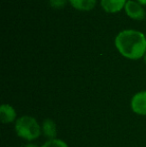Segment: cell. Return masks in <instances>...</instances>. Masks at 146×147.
Wrapping results in <instances>:
<instances>
[{
  "instance_id": "obj_1",
  "label": "cell",
  "mask_w": 146,
  "mask_h": 147,
  "mask_svg": "<svg viewBox=\"0 0 146 147\" xmlns=\"http://www.w3.org/2000/svg\"><path fill=\"white\" fill-rule=\"evenodd\" d=\"M115 45L124 57L139 59L146 52V36L136 30H123L115 38Z\"/></svg>"
},
{
  "instance_id": "obj_2",
  "label": "cell",
  "mask_w": 146,
  "mask_h": 147,
  "mask_svg": "<svg viewBox=\"0 0 146 147\" xmlns=\"http://www.w3.org/2000/svg\"><path fill=\"white\" fill-rule=\"evenodd\" d=\"M14 129L16 134L26 141H34L42 134V129L39 122L30 115H23L17 118Z\"/></svg>"
},
{
  "instance_id": "obj_3",
  "label": "cell",
  "mask_w": 146,
  "mask_h": 147,
  "mask_svg": "<svg viewBox=\"0 0 146 147\" xmlns=\"http://www.w3.org/2000/svg\"><path fill=\"white\" fill-rule=\"evenodd\" d=\"M130 106L135 114L146 116V90L139 91L133 95L131 98Z\"/></svg>"
},
{
  "instance_id": "obj_4",
  "label": "cell",
  "mask_w": 146,
  "mask_h": 147,
  "mask_svg": "<svg viewBox=\"0 0 146 147\" xmlns=\"http://www.w3.org/2000/svg\"><path fill=\"white\" fill-rule=\"evenodd\" d=\"M125 11H126L127 15L130 16L133 19H143L145 15V11L143 7L139 3L132 0H128L125 4Z\"/></svg>"
},
{
  "instance_id": "obj_5",
  "label": "cell",
  "mask_w": 146,
  "mask_h": 147,
  "mask_svg": "<svg viewBox=\"0 0 146 147\" xmlns=\"http://www.w3.org/2000/svg\"><path fill=\"white\" fill-rule=\"evenodd\" d=\"M17 112L10 104H2L0 107V118L3 124L12 123L17 120Z\"/></svg>"
},
{
  "instance_id": "obj_6",
  "label": "cell",
  "mask_w": 146,
  "mask_h": 147,
  "mask_svg": "<svg viewBox=\"0 0 146 147\" xmlns=\"http://www.w3.org/2000/svg\"><path fill=\"white\" fill-rule=\"evenodd\" d=\"M41 129H42V134L47 138V140L56 138L57 126L54 120L50 119V118L44 119L42 122V125H41Z\"/></svg>"
},
{
  "instance_id": "obj_7",
  "label": "cell",
  "mask_w": 146,
  "mask_h": 147,
  "mask_svg": "<svg viewBox=\"0 0 146 147\" xmlns=\"http://www.w3.org/2000/svg\"><path fill=\"white\" fill-rule=\"evenodd\" d=\"M126 4V0H101V5L103 9L107 12H117L122 9Z\"/></svg>"
},
{
  "instance_id": "obj_8",
  "label": "cell",
  "mask_w": 146,
  "mask_h": 147,
  "mask_svg": "<svg viewBox=\"0 0 146 147\" xmlns=\"http://www.w3.org/2000/svg\"><path fill=\"white\" fill-rule=\"evenodd\" d=\"M72 6L79 10H90L94 7L96 0H69Z\"/></svg>"
},
{
  "instance_id": "obj_9",
  "label": "cell",
  "mask_w": 146,
  "mask_h": 147,
  "mask_svg": "<svg viewBox=\"0 0 146 147\" xmlns=\"http://www.w3.org/2000/svg\"><path fill=\"white\" fill-rule=\"evenodd\" d=\"M40 147H69V146L65 141H63V140H61V139H58V138H55V139L47 140V141Z\"/></svg>"
},
{
  "instance_id": "obj_10",
  "label": "cell",
  "mask_w": 146,
  "mask_h": 147,
  "mask_svg": "<svg viewBox=\"0 0 146 147\" xmlns=\"http://www.w3.org/2000/svg\"><path fill=\"white\" fill-rule=\"evenodd\" d=\"M50 5L54 8H61L66 3V0H49Z\"/></svg>"
},
{
  "instance_id": "obj_11",
  "label": "cell",
  "mask_w": 146,
  "mask_h": 147,
  "mask_svg": "<svg viewBox=\"0 0 146 147\" xmlns=\"http://www.w3.org/2000/svg\"><path fill=\"white\" fill-rule=\"evenodd\" d=\"M24 147H39V146L36 145V144H33V143H29V144H27V145H25Z\"/></svg>"
},
{
  "instance_id": "obj_12",
  "label": "cell",
  "mask_w": 146,
  "mask_h": 147,
  "mask_svg": "<svg viewBox=\"0 0 146 147\" xmlns=\"http://www.w3.org/2000/svg\"><path fill=\"white\" fill-rule=\"evenodd\" d=\"M144 60H145V63H146V52H145V55H144Z\"/></svg>"
}]
</instances>
